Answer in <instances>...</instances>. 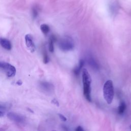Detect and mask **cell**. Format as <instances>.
<instances>
[{
  "label": "cell",
  "instance_id": "6da1fadb",
  "mask_svg": "<svg viewBox=\"0 0 131 131\" xmlns=\"http://www.w3.org/2000/svg\"><path fill=\"white\" fill-rule=\"evenodd\" d=\"M82 77L83 83V90L84 95L85 98L88 101L91 102L92 100L91 96V76L86 69H84L82 71Z\"/></svg>",
  "mask_w": 131,
  "mask_h": 131
},
{
  "label": "cell",
  "instance_id": "7a4b0ae2",
  "mask_svg": "<svg viewBox=\"0 0 131 131\" xmlns=\"http://www.w3.org/2000/svg\"><path fill=\"white\" fill-rule=\"evenodd\" d=\"M103 97L108 104H111L114 97V87L111 80L107 81L103 88Z\"/></svg>",
  "mask_w": 131,
  "mask_h": 131
},
{
  "label": "cell",
  "instance_id": "3957f363",
  "mask_svg": "<svg viewBox=\"0 0 131 131\" xmlns=\"http://www.w3.org/2000/svg\"><path fill=\"white\" fill-rule=\"evenodd\" d=\"M0 70L5 72L8 77H13L16 74V68L9 63L0 61Z\"/></svg>",
  "mask_w": 131,
  "mask_h": 131
},
{
  "label": "cell",
  "instance_id": "277c9868",
  "mask_svg": "<svg viewBox=\"0 0 131 131\" xmlns=\"http://www.w3.org/2000/svg\"><path fill=\"white\" fill-rule=\"evenodd\" d=\"M74 46L72 38L69 37H66L59 42V47L63 51L71 50L73 49Z\"/></svg>",
  "mask_w": 131,
  "mask_h": 131
},
{
  "label": "cell",
  "instance_id": "5b68a950",
  "mask_svg": "<svg viewBox=\"0 0 131 131\" xmlns=\"http://www.w3.org/2000/svg\"><path fill=\"white\" fill-rule=\"evenodd\" d=\"M7 117L10 120L19 124L24 123L26 120L24 116L14 112H9V113H8Z\"/></svg>",
  "mask_w": 131,
  "mask_h": 131
},
{
  "label": "cell",
  "instance_id": "8992f818",
  "mask_svg": "<svg viewBox=\"0 0 131 131\" xmlns=\"http://www.w3.org/2000/svg\"><path fill=\"white\" fill-rule=\"evenodd\" d=\"M25 43L28 49L31 52L33 53L35 50V46L33 42V39L31 35L27 34L25 35Z\"/></svg>",
  "mask_w": 131,
  "mask_h": 131
},
{
  "label": "cell",
  "instance_id": "52a82bcc",
  "mask_svg": "<svg viewBox=\"0 0 131 131\" xmlns=\"http://www.w3.org/2000/svg\"><path fill=\"white\" fill-rule=\"evenodd\" d=\"M39 87L41 90L45 92H50L53 88V85H52L51 84L46 82H41L40 83Z\"/></svg>",
  "mask_w": 131,
  "mask_h": 131
},
{
  "label": "cell",
  "instance_id": "ba28073f",
  "mask_svg": "<svg viewBox=\"0 0 131 131\" xmlns=\"http://www.w3.org/2000/svg\"><path fill=\"white\" fill-rule=\"evenodd\" d=\"M0 45L7 50H10L12 49V44L8 40L0 37Z\"/></svg>",
  "mask_w": 131,
  "mask_h": 131
},
{
  "label": "cell",
  "instance_id": "9c48e42d",
  "mask_svg": "<svg viewBox=\"0 0 131 131\" xmlns=\"http://www.w3.org/2000/svg\"><path fill=\"white\" fill-rule=\"evenodd\" d=\"M84 63H85V61H84V60H83V59L80 60L78 66L77 67H76L74 70V73L75 74H76V75H78L79 74V73H80V72L81 71V70L83 68Z\"/></svg>",
  "mask_w": 131,
  "mask_h": 131
},
{
  "label": "cell",
  "instance_id": "30bf717a",
  "mask_svg": "<svg viewBox=\"0 0 131 131\" xmlns=\"http://www.w3.org/2000/svg\"><path fill=\"white\" fill-rule=\"evenodd\" d=\"M125 109H126V104L124 102L122 101L121 102H120V105L118 107V114H123L125 111Z\"/></svg>",
  "mask_w": 131,
  "mask_h": 131
},
{
  "label": "cell",
  "instance_id": "8fae6325",
  "mask_svg": "<svg viewBox=\"0 0 131 131\" xmlns=\"http://www.w3.org/2000/svg\"><path fill=\"white\" fill-rule=\"evenodd\" d=\"M41 30L44 34L46 35L48 33V32L50 31V27L48 25L44 24L41 25Z\"/></svg>",
  "mask_w": 131,
  "mask_h": 131
},
{
  "label": "cell",
  "instance_id": "7c38bea8",
  "mask_svg": "<svg viewBox=\"0 0 131 131\" xmlns=\"http://www.w3.org/2000/svg\"><path fill=\"white\" fill-rule=\"evenodd\" d=\"M43 62L44 63L46 64L49 61V57L47 54V52L45 48H44L43 50Z\"/></svg>",
  "mask_w": 131,
  "mask_h": 131
},
{
  "label": "cell",
  "instance_id": "4fadbf2b",
  "mask_svg": "<svg viewBox=\"0 0 131 131\" xmlns=\"http://www.w3.org/2000/svg\"><path fill=\"white\" fill-rule=\"evenodd\" d=\"M54 42L53 40H52L50 38L49 40V50L50 52H54Z\"/></svg>",
  "mask_w": 131,
  "mask_h": 131
},
{
  "label": "cell",
  "instance_id": "5bb4252c",
  "mask_svg": "<svg viewBox=\"0 0 131 131\" xmlns=\"http://www.w3.org/2000/svg\"><path fill=\"white\" fill-rule=\"evenodd\" d=\"M9 105L6 103H0V110H6L9 109Z\"/></svg>",
  "mask_w": 131,
  "mask_h": 131
},
{
  "label": "cell",
  "instance_id": "9a60e30c",
  "mask_svg": "<svg viewBox=\"0 0 131 131\" xmlns=\"http://www.w3.org/2000/svg\"><path fill=\"white\" fill-rule=\"evenodd\" d=\"M58 115L59 117L60 118V119L62 121H66L67 120V118H66L63 115H62V114H58Z\"/></svg>",
  "mask_w": 131,
  "mask_h": 131
},
{
  "label": "cell",
  "instance_id": "2e32d148",
  "mask_svg": "<svg viewBox=\"0 0 131 131\" xmlns=\"http://www.w3.org/2000/svg\"><path fill=\"white\" fill-rule=\"evenodd\" d=\"M37 14H38L37 11L36 9H33V10H32V16H33V17L34 18H36V17L37 16Z\"/></svg>",
  "mask_w": 131,
  "mask_h": 131
},
{
  "label": "cell",
  "instance_id": "e0dca14e",
  "mask_svg": "<svg viewBox=\"0 0 131 131\" xmlns=\"http://www.w3.org/2000/svg\"><path fill=\"white\" fill-rule=\"evenodd\" d=\"M51 102H52V103L54 104L55 105H56V106H57V107L59 106V103H58V102L57 101V100L56 99H53L51 101Z\"/></svg>",
  "mask_w": 131,
  "mask_h": 131
},
{
  "label": "cell",
  "instance_id": "ac0fdd59",
  "mask_svg": "<svg viewBox=\"0 0 131 131\" xmlns=\"http://www.w3.org/2000/svg\"><path fill=\"white\" fill-rule=\"evenodd\" d=\"M75 130H77V131H83V130H84V129L82 128V126H78L75 129Z\"/></svg>",
  "mask_w": 131,
  "mask_h": 131
},
{
  "label": "cell",
  "instance_id": "d6986e66",
  "mask_svg": "<svg viewBox=\"0 0 131 131\" xmlns=\"http://www.w3.org/2000/svg\"><path fill=\"white\" fill-rule=\"evenodd\" d=\"M17 85L18 86H21L23 84V82L21 80H19L17 82Z\"/></svg>",
  "mask_w": 131,
  "mask_h": 131
},
{
  "label": "cell",
  "instance_id": "ffe728a7",
  "mask_svg": "<svg viewBox=\"0 0 131 131\" xmlns=\"http://www.w3.org/2000/svg\"><path fill=\"white\" fill-rule=\"evenodd\" d=\"M4 115V113L2 111H0V117L3 116Z\"/></svg>",
  "mask_w": 131,
  "mask_h": 131
},
{
  "label": "cell",
  "instance_id": "44dd1931",
  "mask_svg": "<svg viewBox=\"0 0 131 131\" xmlns=\"http://www.w3.org/2000/svg\"><path fill=\"white\" fill-rule=\"evenodd\" d=\"M27 109L28 110V111H30V112H31V113H33V112L32 111V110H31L30 109H29V108H28Z\"/></svg>",
  "mask_w": 131,
  "mask_h": 131
},
{
  "label": "cell",
  "instance_id": "7402d4cb",
  "mask_svg": "<svg viewBox=\"0 0 131 131\" xmlns=\"http://www.w3.org/2000/svg\"><path fill=\"white\" fill-rule=\"evenodd\" d=\"M130 130H131V124H130Z\"/></svg>",
  "mask_w": 131,
  "mask_h": 131
}]
</instances>
